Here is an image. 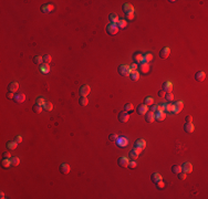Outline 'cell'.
Instances as JSON below:
<instances>
[{
  "mask_svg": "<svg viewBox=\"0 0 208 199\" xmlns=\"http://www.w3.org/2000/svg\"><path fill=\"white\" fill-rule=\"evenodd\" d=\"M119 28H117L116 23H109L106 26V32L110 34V36H115V34L119 32Z\"/></svg>",
  "mask_w": 208,
  "mask_h": 199,
  "instance_id": "7a4b0ae2",
  "label": "cell"
},
{
  "mask_svg": "<svg viewBox=\"0 0 208 199\" xmlns=\"http://www.w3.org/2000/svg\"><path fill=\"white\" fill-rule=\"evenodd\" d=\"M145 120H146V122H148V123L154 122V121H155V112L147 111L146 114H145Z\"/></svg>",
  "mask_w": 208,
  "mask_h": 199,
  "instance_id": "7c38bea8",
  "label": "cell"
},
{
  "mask_svg": "<svg viewBox=\"0 0 208 199\" xmlns=\"http://www.w3.org/2000/svg\"><path fill=\"white\" fill-rule=\"evenodd\" d=\"M151 179H152V181H153V182H155V184H156L157 181L162 180L163 178H162V175H160V174H158V173H154V174H153L152 176H151Z\"/></svg>",
  "mask_w": 208,
  "mask_h": 199,
  "instance_id": "4316f807",
  "label": "cell"
},
{
  "mask_svg": "<svg viewBox=\"0 0 208 199\" xmlns=\"http://www.w3.org/2000/svg\"><path fill=\"white\" fill-rule=\"evenodd\" d=\"M19 89V83L18 82H11V83L8 85V91L9 92H12V93H16L18 91Z\"/></svg>",
  "mask_w": 208,
  "mask_h": 199,
  "instance_id": "ac0fdd59",
  "label": "cell"
},
{
  "mask_svg": "<svg viewBox=\"0 0 208 199\" xmlns=\"http://www.w3.org/2000/svg\"><path fill=\"white\" fill-rule=\"evenodd\" d=\"M90 92H91V87H90L88 84L82 85L81 89H80V95L81 96H88V94Z\"/></svg>",
  "mask_w": 208,
  "mask_h": 199,
  "instance_id": "ba28073f",
  "label": "cell"
},
{
  "mask_svg": "<svg viewBox=\"0 0 208 199\" xmlns=\"http://www.w3.org/2000/svg\"><path fill=\"white\" fill-rule=\"evenodd\" d=\"M164 186H165V184H164V181H163V180H159V181L156 182V187H157L158 189H163V188H164Z\"/></svg>",
  "mask_w": 208,
  "mask_h": 199,
  "instance_id": "f6af8a7d",
  "label": "cell"
},
{
  "mask_svg": "<svg viewBox=\"0 0 208 199\" xmlns=\"http://www.w3.org/2000/svg\"><path fill=\"white\" fill-rule=\"evenodd\" d=\"M177 175H178V178H179V179H182V180L186 179V173H184V171H180V173L177 174Z\"/></svg>",
  "mask_w": 208,
  "mask_h": 199,
  "instance_id": "c3c4849f",
  "label": "cell"
},
{
  "mask_svg": "<svg viewBox=\"0 0 208 199\" xmlns=\"http://www.w3.org/2000/svg\"><path fill=\"white\" fill-rule=\"evenodd\" d=\"M37 104L38 105H41V106H42V105L44 104V97H38V99H37Z\"/></svg>",
  "mask_w": 208,
  "mask_h": 199,
  "instance_id": "bcb514c9",
  "label": "cell"
},
{
  "mask_svg": "<svg viewBox=\"0 0 208 199\" xmlns=\"http://www.w3.org/2000/svg\"><path fill=\"white\" fill-rule=\"evenodd\" d=\"M52 10H53V6L50 5V3H48V5L41 6V11H42L43 13H49V12H51Z\"/></svg>",
  "mask_w": 208,
  "mask_h": 199,
  "instance_id": "44dd1931",
  "label": "cell"
},
{
  "mask_svg": "<svg viewBox=\"0 0 208 199\" xmlns=\"http://www.w3.org/2000/svg\"><path fill=\"white\" fill-rule=\"evenodd\" d=\"M136 111H137V113H138L140 115H145L146 114V112L148 111V106L147 105H145V104H140L138 106H137Z\"/></svg>",
  "mask_w": 208,
  "mask_h": 199,
  "instance_id": "8fae6325",
  "label": "cell"
},
{
  "mask_svg": "<svg viewBox=\"0 0 208 199\" xmlns=\"http://www.w3.org/2000/svg\"><path fill=\"white\" fill-rule=\"evenodd\" d=\"M79 104L81 106H86L89 104V100H88V96H81L79 99Z\"/></svg>",
  "mask_w": 208,
  "mask_h": 199,
  "instance_id": "f1b7e54d",
  "label": "cell"
},
{
  "mask_svg": "<svg viewBox=\"0 0 208 199\" xmlns=\"http://www.w3.org/2000/svg\"><path fill=\"white\" fill-rule=\"evenodd\" d=\"M0 198H1V199H3V198H5V194H3L2 192L0 193Z\"/></svg>",
  "mask_w": 208,
  "mask_h": 199,
  "instance_id": "91938a15",
  "label": "cell"
},
{
  "mask_svg": "<svg viewBox=\"0 0 208 199\" xmlns=\"http://www.w3.org/2000/svg\"><path fill=\"white\" fill-rule=\"evenodd\" d=\"M129 120V115L127 112H121L119 114V121L121 123H126Z\"/></svg>",
  "mask_w": 208,
  "mask_h": 199,
  "instance_id": "9a60e30c",
  "label": "cell"
},
{
  "mask_svg": "<svg viewBox=\"0 0 208 199\" xmlns=\"http://www.w3.org/2000/svg\"><path fill=\"white\" fill-rule=\"evenodd\" d=\"M42 107H43V110H44V111L50 112V111L53 110V104L51 103V102H44V104L42 105Z\"/></svg>",
  "mask_w": 208,
  "mask_h": 199,
  "instance_id": "83f0119b",
  "label": "cell"
},
{
  "mask_svg": "<svg viewBox=\"0 0 208 199\" xmlns=\"http://www.w3.org/2000/svg\"><path fill=\"white\" fill-rule=\"evenodd\" d=\"M109 19H110V21H111V23H116L119 21V15L116 13H111L109 15Z\"/></svg>",
  "mask_w": 208,
  "mask_h": 199,
  "instance_id": "1f68e13d",
  "label": "cell"
},
{
  "mask_svg": "<svg viewBox=\"0 0 208 199\" xmlns=\"http://www.w3.org/2000/svg\"><path fill=\"white\" fill-rule=\"evenodd\" d=\"M117 164H119L120 167H127V165H128V158L127 157H124V156H122V157H119V159H117Z\"/></svg>",
  "mask_w": 208,
  "mask_h": 199,
  "instance_id": "e0dca14e",
  "label": "cell"
},
{
  "mask_svg": "<svg viewBox=\"0 0 208 199\" xmlns=\"http://www.w3.org/2000/svg\"><path fill=\"white\" fill-rule=\"evenodd\" d=\"M125 18H126V20H133V19H134V13H127V14H125Z\"/></svg>",
  "mask_w": 208,
  "mask_h": 199,
  "instance_id": "f907efd6",
  "label": "cell"
},
{
  "mask_svg": "<svg viewBox=\"0 0 208 199\" xmlns=\"http://www.w3.org/2000/svg\"><path fill=\"white\" fill-rule=\"evenodd\" d=\"M32 110H33V112H34V113H37V114H38V113H41V112H42L43 107L41 106V105H38V104H36V105H34V106L32 107Z\"/></svg>",
  "mask_w": 208,
  "mask_h": 199,
  "instance_id": "f35d334b",
  "label": "cell"
},
{
  "mask_svg": "<svg viewBox=\"0 0 208 199\" xmlns=\"http://www.w3.org/2000/svg\"><path fill=\"white\" fill-rule=\"evenodd\" d=\"M162 89H163V91H165L166 93H172V90H173L172 82H170V81L164 82L163 85H162Z\"/></svg>",
  "mask_w": 208,
  "mask_h": 199,
  "instance_id": "4fadbf2b",
  "label": "cell"
},
{
  "mask_svg": "<svg viewBox=\"0 0 208 199\" xmlns=\"http://www.w3.org/2000/svg\"><path fill=\"white\" fill-rule=\"evenodd\" d=\"M138 69H140V72L143 73V74H147L148 72H150V70H151L150 64L146 63V62H143V63L138 64Z\"/></svg>",
  "mask_w": 208,
  "mask_h": 199,
  "instance_id": "5b68a950",
  "label": "cell"
},
{
  "mask_svg": "<svg viewBox=\"0 0 208 199\" xmlns=\"http://www.w3.org/2000/svg\"><path fill=\"white\" fill-rule=\"evenodd\" d=\"M173 108H174V105L171 104V103L165 105V112L166 113H172L173 112Z\"/></svg>",
  "mask_w": 208,
  "mask_h": 199,
  "instance_id": "60d3db41",
  "label": "cell"
},
{
  "mask_svg": "<svg viewBox=\"0 0 208 199\" xmlns=\"http://www.w3.org/2000/svg\"><path fill=\"white\" fill-rule=\"evenodd\" d=\"M124 110H125V112H133L134 111V106H133V104L132 103H126L124 105Z\"/></svg>",
  "mask_w": 208,
  "mask_h": 199,
  "instance_id": "e575fe53",
  "label": "cell"
},
{
  "mask_svg": "<svg viewBox=\"0 0 208 199\" xmlns=\"http://www.w3.org/2000/svg\"><path fill=\"white\" fill-rule=\"evenodd\" d=\"M119 73L122 76H129V74H131V68H129V65H126V64L120 65L119 66Z\"/></svg>",
  "mask_w": 208,
  "mask_h": 199,
  "instance_id": "6da1fadb",
  "label": "cell"
},
{
  "mask_svg": "<svg viewBox=\"0 0 208 199\" xmlns=\"http://www.w3.org/2000/svg\"><path fill=\"white\" fill-rule=\"evenodd\" d=\"M10 162H11V166H18L19 165V164H20V158H19V157H16V156H14V157H11L10 158Z\"/></svg>",
  "mask_w": 208,
  "mask_h": 199,
  "instance_id": "d6a6232c",
  "label": "cell"
},
{
  "mask_svg": "<svg viewBox=\"0 0 208 199\" xmlns=\"http://www.w3.org/2000/svg\"><path fill=\"white\" fill-rule=\"evenodd\" d=\"M116 145L119 147H126L128 145V139L125 137V136H122V137H117V139L115 140Z\"/></svg>",
  "mask_w": 208,
  "mask_h": 199,
  "instance_id": "277c9868",
  "label": "cell"
},
{
  "mask_svg": "<svg viewBox=\"0 0 208 199\" xmlns=\"http://www.w3.org/2000/svg\"><path fill=\"white\" fill-rule=\"evenodd\" d=\"M172 171L174 174H179L180 171H182V166H179V165H174L172 167Z\"/></svg>",
  "mask_w": 208,
  "mask_h": 199,
  "instance_id": "d590c367",
  "label": "cell"
},
{
  "mask_svg": "<svg viewBox=\"0 0 208 199\" xmlns=\"http://www.w3.org/2000/svg\"><path fill=\"white\" fill-rule=\"evenodd\" d=\"M182 171H184V173H186V174L191 173V171H193V165H191L190 163H185L182 166Z\"/></svg>",
  "mask_w": 208,
  "mask_h": 199,
  "instance_id": "d6986e66",
  "label": "cell"
},
{
  "mask_svg": "<svg viewBox=\"0 0 208 199\" xmlns=\"http://www.w3.org/2000/svg\"><path fill=\"white\" fill-rule=\"evenodd\" d=\"M153 60V54L152 53H146L144 55V62H146V63H150V62Z\"/></svg>",
  "mask_w": 208,
  "mask_h": 199,
  "instance_id": "74e56055",
  "label": "cell"
},
{
  "mask_svg": "<svg viewBox=\"0 0 208 199\" xmlns=\"http://www.w3.org/2000/svg\"><path fill=\"white\" fill-rule=\"evenodd\" d=\"M122 9L125 12V14H127V13H134V7H133L131 3H124Z\"/></svg>",
  "mask_w": 208,
  "mask_h": 199,
  "instance_id": "5bb4252c",
  "label": "cell"
},
{
  "mask_svg": "<svg viewBox=\"0 0 208 199\" xmlns=\"http://www.w3.org/2000/svg\"><path fill=\"white\" fill-rule=\"evenodd\" d=\"M14 140H16V142H17L18 144H20V143L22 142V137H21V136H16V137H14Z\"/></svg>",
  "mask_w": 208,
  "mask_h": 199,
  "instance_id": "11a10c76",
  "label": "cell"
},
{
  "mask_svg": "<svg viewBox=\"0 0 208 199\" xmlns=\"http://www.w3.org/2000/svg\"><path fill=\"white\" fill-rule=\"evenodd\" d=\"M153 103H154V99L153 97H151V96H147V97H145V100H144V104L145 105H152Z\"/></svg>",
  "mask_w": 208,
  "mask_h": 199,
  "instance_id": "8d00e7d4",
  "label": "cell"
},
{
  "mask_svg": "<svg viewBox=\"0 0 208 199\" xmlns=\"http://www.w3.org/2000/svg\"><path fill=\"white\" fill-rule=\"evenodd\" d=\"M13 101L16 103H23L26 101V95L23 93H16L14 97H13Z\"/></svg>",
  "mask_w": 208,
  "mask_h": 199,
  "instance_id": "9c48e42d",
  "label": "cell"
},
{
  "mask_svg": "<svg viewBox=\"0 0 208 199\" xmlns=\"http://www.w3.org/2000/svg\"><path fill=\"white\" fill-rule=\"evenodd\" d=\"M116 139H117L116 134H111V135H110V140H111V142H115Z\"/></svg>",
  "mask_w": 208,
  "mask_h": 199,
  "instance_id": "816d5d0a",
  "label": "cell"
},
{
  "mask_svg": "<svg viewBox=\"0 0 208 199\" xmlns=\"http://www.w3.org/2000/svg\"><path fill=\"white\" fill-rule=\"evenodd\" d=\"M165 111V104H160L157 105V108H156V112H164Z\"/></svg>",
  "mask_w": 208,
  "mask_h": 199,
  "instance_id": "ee69618b",
  "label": "cell"
},
{
  "mask_svg": "<svg viewBox=\"0 0 208 199\" xmlns=\"http://www.w3.org/2000/svg\"><path fill=\"white\" fill-rule=\"evenodd\" d=\"M59 170H60V173L66 175V174L70 173V170H71V167H70L69 164H65V163H64V164H61V165H60V167H59Z\"/></svg>",
  "mask_w": 208,
  "mask_h": 199,
  "instance_id": "30bf717a",
  "label": "cell"
},
{
  "mask_svg": "<svg viewBox=\"0 0 208 199\" xmlns=\"http://www.w3.org/2000/svg\"><path fill=\"white\" fill-rule=\"evenodd\" d=\"M170 54H171V49L168 48V46H165V48H163L160 50L159 57H160V59H167V58L170 57Z\"/></svg>",
  "mask_w": 208,
  "mask_h": 199,
  "instance_id": "8992f818",
  "label": "cell"
},
{
  "mask_svg": "<svg viewBox=\"0 0 208 199\" xmlns=\"http://www.w3.org/2000/svg\"><path fill=\"white\" fill-rule=\"evenodd\" d=\"M156 108H157V105H151V111H153V112H155L156 111Z\"/></svg>",
  "mask_w": 208,
  "mask_h": 199,
  "instance_id": "680465c9",
  "label": "cell"
},
{
  "mask_svg": "<svg viewBox=\"0 0 208 199\" xmlns=\"http://www.w3.org/2000/svg\"><path fill=\"white\" fill-rule=\"evenodd\" d=\"M186 123H193V116H191V115H187L186 116Z\"/></svg>",
  "mask_w": 208,
  "mask_h": 199,
  "instance_id": "f5cc1de1",
  "label": "cell"
},
{
  "mask_svg": "<svg viewBox=\"0 0 208 199\" xmlns=\"http://www.w3.org/2000/svg\"><path fill=\"white\" fill-rule=\"evenodd\" d=\"M165 94H166V92H165V91H163V90H162V91H159V93H158V96H159V97H165Z\"/></svg>",
  "mask_w": 208,
  "mask_h": 199,
  "instance_id": "6f0895ef",
  "label": "cell"
},
{
  "mask_svg": "<svg viewBox=\"0 0 208 199\" xmlns=\"http://www.w3.org/2000/svg\"><path fill=\"white\" fill-rule=\"evenodd\" d=\"M2 157L3 158H11V155H10V153H8V152H5V153L2 154Z\"/></svg>",
  "mask_w": 208,
  "mask_h": 199,
  "instance_id": "db71d44e",
  "label": "cell"
},
{
  "mask_svg": "<svg viewBox=\"0 0 208 199\" xmlns=\"http://www.w3.org/2000/svg\"><path fill=\"white\" fill-rule=\"evenodd\" d=\"M129 76H131V79L133 80V81H137L138 80V76H140V73H138V71H131V74H129Z\"/></svg>",
  "mask_w": 208,
  "mask_h": 199,
  "instance_id": "836d02e7",
  "label": "cell"
},
{
  "mask_svg": "<svg viewBox=\"0 0 208 199\" xmlns=\"http://www.w3.org/2000/svg\"><path fill=\"white\" fill-rule=\"evenodd\" d=\"M6 146H7V148H8L9 150H13V149H16V148H17L18 143L16 142V140H12V142H7Z\"/></svg>",
  "mask_w": 208,
  "mask_h": 199,
  "instance_id": "cb8c5ba5",
  "label": "cell"
},
{
  "mask_svg": "<svg viewBox=\"0 0 208 199\" xmlns=\"http://www.w3.org/2000/svg\"><path fill=\"white\" fill-rule=\"evenodd\" d=\"M133 60H134V63L136 64H141L144 62V55L141 53H135L134 55H133Z\"/></svg>",
  "mask_w": 208,
  "mask_h": 199,
  "instance_id": "2e32d148",
  "label": "cell"
},
{
  "mask_svg": "<svg viewBox=\"0 0 208 199\" xmlns=\"http://www.w3.org/2000/svg\"><path fill=\"white\" fill-rule=\"evenodd\" d=\"M128 155H129V157H131L133 161H135V159H137V157H138L140 153L135 149V148H133V149H131V150L128 152Z\"/></svg>",
  "mask_w": 208,
  "mask_h": 199,
  "instance_id": "484cf974",
  "label": "cell"
},
{
  "mask_svg": "<svg viewBox=\"0 0 208 199\" xmlns=\"http://www.w3.org/2000/svg\"><path fill=\"white\" fill-rule=\"evenodd\" d=\"M116 26H117V28L119 29H124V28H126V26H127V22H126V20H120L119 19V21L116 22Z\"/></svg>",
  "mask_w": 208,
  "mask_h": 199,
  "instance_id": "f546056e",
  "label": "cell"
},
{
  "mask_svg": "<svg viewBox=\"0 0 208 199\" xmlns=\"http://www.w3.org/2000/svg\"><path fill=\"white\" fill-rule=\"evenodd\" d=\"M1 165H2V167L3 168H9V167L11 166V162H10V159L9 158H3L2 159V162H1Z\"/></svg>",
  "mask_w": 208,
  "mask_h": 199,
  "instance_id": "4dcf8cb0",
  "label": "cell"
},
{
  "mask_svg": "<svg viewBox=\"0 0 208 199\" xmlns=\"http://www.w3.org/2000/svg\"><path fill=\"white\" fill-rule=\"evenodd\" d=\"M205 79H206V73L204 71H198L195 74V80L197 82H203Z\"/></svg>",
  "mask_w": 208,
  "mask_h": 199,
  "instance_id": "ffe728a7",
  "label": "cell"
},
{
  "mask_svg": "<svg viewBox=\"0 0 208 199\" xmlns=\"http://www.w3.org/2000/svg\"><path fill=\"white\" fill-rule=\"evenodd\" d=\"M42 59H43V62H44V63H50V62H51V55H49V54H45V55H43L42 57Z\"/></svg>",
  "mask_w": 208,
  "mask_h": 199,
  "instance_id": "b9f144b4",
  "label": "cell"
},
{
  "mask_svg": "<svg viewBox=\"0 0 208 199\" xmlns=\"http://www.w3.org/2000/svg\"><path fill=\"white\" fill-rule=\"evenodd\" d=\"M40 71L43 74H48L50 72V65L48 63H44V64H41L40 65Z\"/></svg>",
  "mask_w": 208,
  "mask_h": 199,
  "instance_id": "d4e9b609",
  "label": "cell"
},
{
  "mask_svg": "<svg viewBox=\"0 0 208 199\" xmlns=\"http://www.w3.org/2000/svg\"><path fill=\"white\" fill-rule=\"evenodd\" d=\"M184 107V103L182 101H177V102H175L174 104V108H173V113H175V114H178V113L183 110Z\"/></svg>",
  "mask_w": 208,
  "mask_h": 199,
  "instance_id": "52a82bcc",
  "label": "cell"
},
{
  "mask_svg": "<svg viewBox=\"0 0 208 199\" xmlns=\"http://www.w3.org/2000/svg\"><path fill=\"white\" fill-rule=\"evenodd\" d=\"M129 168H135V167L137 166V164L135 161H132V162H128V165H127Z\"/></svg>",
  "mask_w": 208,
  "mask_h": 199,
  "instance_id": "7dc6e473",
  "label": "cell"
},
{
  "mask_svg": "<svg viewBox=\"0 0 208 199\" xmlns=\"http://www.w3.org/2000/svg\"><path fill=\"white\" fill-rule=\"evenodd\" d=\"M145 147H146V142H145L144 139H142V138L136 139V142L134 143V148L138 152V153H141Z\"/></svg>",
  "mask_w": 208,
  "mask_h": 199,
  "instance_id": "3957f363",
  "label": "cell"
},
{
  "mask_svg": "<svg viewBox=\"0 0 208 199\" xmlns=\"http://www.w3.org/2000/svg\"><path fill=\"white\" fill-rule=\"evenodd\" d=\"M33 62L36 64H42V62H43V59H42V57H39V55H37V57H34L33 58Z\"/></svg>",
  "mask_w": 208,
  "mask_h": 199,
  "instance_id": "ab89813d",
  "label": "cell"
},
{
  "mask_svg": "<svg viewBox=\"0 0 208 199\" xmlns=\"http://www.w3.org/2000/svg\"><path fill=\"white\" fill-rule=\"evenodd\" d=\"M165 99L168 101V102H172V101L174 100V95H173L172 93H166V94H165Z\"/></svg>",
  "mask_w": 208,
  "mask_h": 199,
  "instance_id": "7bdbcfd3",
  "label": "cell"
},
{
  "mask_svg": "<svg viewBox=\"0 0 208 199\" xmlns=\"http://www.w3.org/2000/svg\"><path fill=\"white\" fill-rule=\"evenodd\" d=\"M194 130H195V127L193 125V123H186L185 125H184V131L186 133H188V134H189V133H193Z\"/></svg>",
  "mask_w": 208,
  "mask_h": 199,
  "instance_id": "603a6c76",
  "label": "cell"
},
{
  "mask_svg": "<svg viewBox=\"0 0 208 199\" xmlns=\"http://www.w3.org/2000/svg\"><path fill=\"white\" fill-rule=\"evenodd\" d=\"M166 117V114L165 112H156L155 114V120L157 121V122H162V121H164Z\"/></svg>",
  "mask_w": 208,
  "mask_h": 199,
  "instance_id": "7402d4cb",
  "label": "cell"
},
{
  "mask_svg": "<svg viewBox=\"0 0 208 199\" xmlns=\"http://www.w3.org/2000/svg\"><path fill=\"white\" fill-rule=\"evenodd\" d=\"M7 97H8V99H13L14 94H13L12 92H8V93H7Z\"/></svg>",
  "mask_w": 208,
  "mask_h": 199,
  "instance_id": "9f6ffc18",
  "label": "cell"
},
{
  "mask_svg": "<svg viewBox=\"0 0 208 199\" xmlns=\"http://www.w3.org/2000/svg\"><path fill=\"white\" fill-rule=\"evenodd\" d=\"M129 68H131V71H136V70L138 69V64H136V63H132L131 65H129Z\"/></svg>",
  "mask_w": 208,
  "mask_h": 199,
  "instance_id": "681fc988",
  "label": "cell"
}]
</instances>
